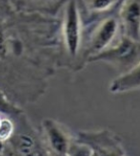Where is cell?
Listing matches in <instances>:
<instances>
[{
  "label": "cell",
  "mask_w": 140,
  "mask_h": 156,
  "mask_svg": "<svg viewBox=\"0 0 140 156\" xmlns=\"http://www.w3.org/2000/svg\"><path fill=\"white\" fill-rule=\"evenodd\" d=\"M0 156H5L4 154H3V152H2V151L0 150Z\"/></svg>",
  "instance_id": "cell-15"
},
{
  "label": "cell",
  "mask_w": 140,
  "mask_h": 156,
  "mask_svg": "<svg viewBox=\"0 0 140 156\" xmlns=\"http://www.w3.org/2000/svg\"><path fill=\"white\" fill-rule=\"evenodd\" d=\"M75 137L92 147V156H127L121 139L109 129L80 130Z\"/></svg>",
  "instance_id": "cell-7"
},
{
  "label": "cell",
  "mask_w": 140,
  "mask_h": 156,
  "mask_svg": "<svg viewBox=\"0 0 140 156\" xmlns=\"http://www.w3.org/2000/svg\"><path fill=\"white\" fill-rule=\"evenodd\" d=\"M60 16L16 12L0 0V90L24 108L48 91L60 69Z\"/></svg>",
  "instance_id": "cell-1"
},
{
  "label": "cell",
  "mask_w": 140,
  "mask_h": 156,
  "mask_svg": "<svg viewBox=\"0 0 140 156\" xmlns=\"http://www.w3.org/2000/svg\"><path fill=\"white\" fill-rule=\"evenodd\" d=\"M68 0H8L16 12L30 15L59 16Z\"/></svg>",
  "instance_id": "cell-10"
},
{
  "label": "cell",
  "mask_w": 140,
  "mask_h": 156,
  "mask_svg": "<svg viewBox=\"0 0 140 156\" xmlns=\"http://www.w3.org/2000/svg\"><path fill=\"white\" fill-rule=\"evenodd\" d=\"M104 62L120 74L128 72L140 62V40H135L124 35L111 47L90 59L89 63Z\"/></svg>",
  "instance_id": "cell-4"
},
{
  "label": "cell",
  "mask_w": 140,
  "mask_h": 156,
  "mask_svg": "<svg viewBox=\"0 0 140 156\" xmlns=\"http://www.w3.org/2000/svg\"><path fill=\"white\" fill-rule=\"evenodd\" d=\"M121 0H77L84 27H88L107 16L116 15Z\"/></svg>",
  "instance_id": "cell-9"
},
{
  "label": "cell",
  "mask_w": 140,
  "mask_h": 156,
  "mask_svg": "<svg viewBox=\"0 0 140 156\" xmlns=\"http://www.w3.org/2000/svg\"><path fill=\"white\" fill-rule=\"evenodd\" d=\"M0 150L2 151V152L5 156H19L17 153H15L9 146H7V145H3L2 147H0Z\"/></svg>",
  "instance_id": "cell-14"
},
{
  "label": "cell",
  "mask_w": 140,
  "mask_h": 156,
  "mask_svg": "<svg viewBox=\"0 0 140 156\" xmlns=\"http://www.w3.org/2000/svg\"><path fill=\"white\" fill-rule=\"evenodd\" d=\"M60 69L72 72L83 70L81 54L84 25L77 0H68L60 12Z\"/></svg>",
  "instance_id": "cell-2"
},
{
  "label": "cell",
  "mask_w": 140,
  "mask_h": 156,
  "mask_svg": "<svg viewBox=\"0 0 140 156\" xmlns=\"http://www.w3.org/2000/svg\"><path fill=\"white\" fill-rule=\"evenodd\" d=\"M121 35L119 22L115 15L107 16L88 27H84V42L81 54V64H89L90 59L108 49Z\"/></svg>",
  "instance_id": "cell-3"
},
{
  "label": "cell",
  "mask_w": 140,
  "mask_h": 156,
  "mask_svg": "<svg viewBox=\"0 0 140 156\" xmlns=\"http://www.w3.org/2000/svg\"><path fill=\"white\" fill-rule=\"evenodd\" d=\"M115 16L122 35L140 40V0H121Z\"/></svg>",
  "instance_id": "cell-8"
},
{
  "label": "cell",
  "mask_w": 140,
  "mask_h": 156,
  "mask_svg": "<svg viewBox=\"0 0 140 156\" xmlns=\"http://www.w3.org/2000/svg\"><path fill=\"white\" fill-rule=\"evenodd\" d=\"M67 156H92V150L89 145L77 140L75 136L70 144Z\"/></svg>",
  "instance_id": "cell-13"
},
{
  "label": "cell",
  "mask_w": 140,
  "mask_h": 156,
  "mask_svg": "<svg viewBox=\"0 0 140 156\" xmlns=\"http://www.w3.org/2000/svg\"><path fill=\"white\" fill-rule=\"evenodd\" d=\"M140 89V62L128 72L120 74L110 83L109 90L112 94H122Z\"/></svg>",
  "instance_id": "cell-11"
},
{
  "label": "cell",
  "mask_w": 140,
  "mask_h": 156,
  "mask_svg": "<svg viewBox=\"0 0 140 156\" xmlns=\"http://www.w3.org/2000/svg\"><path fill=\"white\" fill-rule=\"evenodd\" d=\"M47 156H55V155H48V154H47ZM64 156H67V155H64Z\"/></svg>",
  "instance_id": "cell-16"
},
{
  "label": "cell",
  "mask_w": 140,
  "mask_h": 156,
  "mask_svg": "<svg viewBox=\"0 0 140 156\" xmlns=\"http://www.w3.org/2000/svg\"><path fill=\"white\" fill-rule=\"evenodd\" d=\"M24 111V108L18 105L11 108L0 107V147L12 138L15 131L17 119Z\"/></svg>",
  "instance_id": "cell-12"
},
{
  "label": "cell",
  "mask_w": 140,
  "mask_h": 156,
  "mask_svg": "<svg viewBox=\"0 0 140 156\" xmlns=\"http://www.w3.org/2000/svg\"><path fill=\"white\" fill-rule=\"evenodd\" d=\"M42 143L48 155H67L70 144L75 135L59 121L45 118L42 120L39 128Z\"/></svg>",
  "instance_id": "cell-6"
},
{
  "label": "cell",
  "mask_w": 140,
  "mask_h": 156,
  "mask_svg": "<svg viewBox=\"0 0 140 156\" xmlns=\"http://www.w3.org/2000/svg\"><path fill=\"white\" fill-rule=\"evenodd\" d=\"M5 145L19 156H47L39 128L32 125L25 111L18 117L15 131Z\"/></svg>",
  "instance_id": "cell-5"
}]
</instances>
